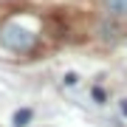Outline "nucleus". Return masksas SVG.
Returning a JSON list of instances; mask_svg holds the SVG:
<instances>
[{
  "label": "nucleus",
  "instance_id": "f257e3e1",
  "mask_svg": "<svg viewBox=\"0 0 127 127\" xmlns=\"http://www.w3.org/2000/svg\"><path fill=\"white\" fill-rule=\"evenodd\" d=\"M34 42V34L20 23H6L0 28V45H6L9 51H28Z\"/></svg>",
  "mask_w": 127,
  "mask_h": 127
},
{
  "label": "nucleus",
  "instance_id": "f03ea898",
  "mask_svg": "<svg viewBox=\"0 0 127 127\" xmlns=\"http://www.w3.org/2000/svg\"><path fill=\"white\" fill-rule=\"evenodd\" d=\"M104 6H107L110 14H119V17L127 14V0H104Z\"/></svg>",
  "mask_w": 127,
  "mask_h": 127
},
{
  "label": "nucleus",
  "instance_id": "7ed1b4c3",
  "mask_svg": "<svg viewBox=\"0 0 127 127\" xmlns=\"http://www.w3.org/2000/svg\"><path fill=\"white\" fill-rule=\"evenodd\" d=\"M28 119H31V110H17V113H14V124L17 127H23V124H28Z\"/></svg>",
  "mask_w": 127,
  "mask_h": 127
},
{
  "label": "nucleus",
  "instance_id": "20e7f679",
  "mask_svg": "<svg viewBox=\"0 0 127 127\" xmlns=\"http://www.w3.org/2000/svg\"><path fill=\"white\" fill-rule=\"evenodd\" d=\"M99 31H102V37H104V40H116V31H119V28H116V26L102 23V28H99Z\"/></svg>",
  "mask_w": 127,
  "mask_h": 127
},
{
  "label": "nucleus",
  "instance_id": "39448f33",
  "mask_svg": "<svg viewBox=\"0 0 127 127\" xmlns=\"http://www.w3.org/2000/svg\"><path fill=\"white\" fill-rule=\"evenodd\" d=\"M76 79H79L76 73H65V85H76Z\"/></svg>",
  "mask_w": 127,
  "mask_h": 127
},
{
  "label": "nucleus",
  "instance_id": "423d86ee",
  "mask_svg": "<svg viewBox=\"0 0 127 127\" xmlns=\"http://www.w3.org/2000/svg\"><path fill=\"white\" fill-rule=\"evenodd\" d=\"M93 99H96V102H104V93H102V88H93Z\"/></svg>",
  "mask_w": 127,
  "mask_h": 127
},
{
  "label": "nucleus",
  "instance_id": "0eeeda50",
  "mask_svg": "<svg viewBox=\"0 0 127 127\" xmlns=\"http://www.w3.org/2000/svg\"><path fill=\"white\" fill-rule=\"evenodd\" d=\"M122 113L127 116V99H122Z\"/></svg>",
  "mask_w": 127,
  "mask_h": 127
}]
</instances>
